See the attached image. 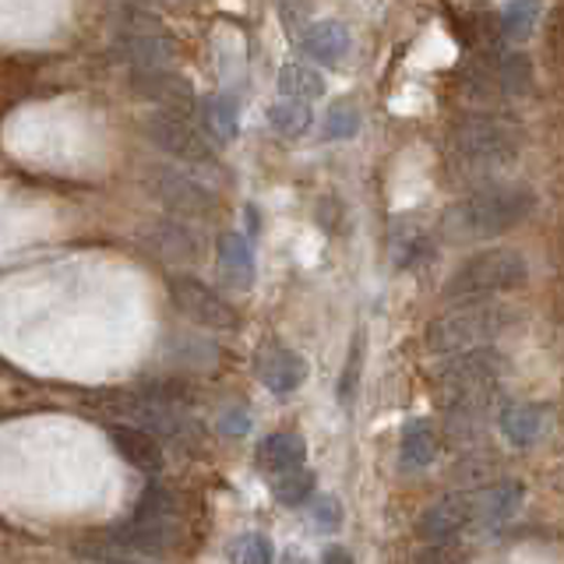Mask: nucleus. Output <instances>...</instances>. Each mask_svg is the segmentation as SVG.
<instances>
[{
	"label": "nucleus",
	"mask_w": 564,
	"mask_h": 564,
	"mask_svg": "<svg viewBox=\"0 0 564 564\" xmlns=\"http://www.w3.org/2000/svg\"><path fill=\"white\" fill-rule=\"evenodd\" d=\"M106 405L113 413L134 420L131 427L145 431V434H163L173 441H184L191 434V416L184 405H173L166 399L149 395L145 388H134V392H120V395H106Z\"/></svg>",
	"instance_id": "obj_10"
},
{
	"label": "nucleus",
	"mask_w": 564,
	"mask_h": 564,
	"mask_svg": "<svg viewBox=\"0 0 564 564\" xmlns=\"http://www.w3.org/2000/svg\"><path fill=\"white\" fill-rule=\"evenodd\" d=\"M141 240H145L152 258L166 261V264H191V261H198V254H202L198 234H194L184 219H173V216L155 219L145 234H141Z\"/></svg>",
	"instance_id": "obj_16"
},
{
	"label": "nucleus",
	"mask_w": 564,
	"mask_h": 564,
	"mask_svg": "<svg viewBox=\"0 0 564 564\" xmlns=\"http://www.w3.org/2000/svg\"><path fill=\"white\" fill-rule=\"evenodd\" d=\"M511 322H516V311L501 300H473V304H455L452 311L437 314L423 343L437 357H458V352L490 346L505 328H511Z\"/></svg>",
	"instance_id": "obj_5"
},
{
	"label": "nucleus",
	"mask_w": 564,
	"mask_h": 564,
	"mask_svg": "<svg viewBox=\"0 0 564 564\" xmlns=\"http://www.w3.org/2000/svg\"><path fill=\"white\" fill-rule=\"evenodd\" d=\"M416 564H458V554L452 551V543H431L416 554Z\"/></svg>",
	"instance_id": "obj_33"
},
{
	"label": "nucleus",
	"mask_w": 564,
	"mask_h": 564,
	"mask_svg": "<svg viewBox=\"0 0 564 564\" xmlns=\"http://www.w3.org/2000/svg\"><path fill=\"white\" fill-rule=\"evenodd\" d=\"M145 187L173 219H202L216 208V194H212V187H205L194 173H187L181 166H170V163L152 166L145 173Z\"/></svg>",
	"instance_id": "obj_8"
},
{
	"label": "nucleus",
	"mask_w": 564,
	"mask_h": 564,
	"mask_svg": "<svg viewBox=\"0 0 564 564\" xmlns=\"http://www.w3.org/2000/svg\"><path fill=\"white\" fill-rule=\"evenodd\" d=\"M529 279V261L516 247H490L466 258L445 282V296L455 304H473V300H494L501 293L522 290Z\"/></svg>",
	"instance_id": "obj_6"
},
{
	"label": "nucleus",
	"mask_w": 564,
	"mask_h": 564,
	"mask_svg": "<svg viewBox=\"0 0 564 564\" xmlns=\"http://www.w3.org/2000/svg\"><path fill=\"white\" fill-rule=\"evenodd\" d=\"M272 561H275V551H272V540L264 533H247L234 546V564H272Z\"/></svg>",
	"instance_id": "obj_31"
},
{
	"label": "nucleus",
	"mask_w": 564,
	"mask_h": 564,
	"mask_svg": "<svg viewBox=\"0 0 564 564\" xmlns=\"http://www.w3.org/2000/svg\"><path fill=\"white\" fill-rule=\"evenodd\" d=\"M325 78L322 70H314L311 64H282L279 70V93L282 99H293V102H314L325 96Z\"/></svg>",
	"instance_id": "obj_26"
},
{
	"label": "nucleus",
	"mask_w": 564,
	"mask_h": 564,
	"mask_svg": "<svg viewBox=\"0 0 564 564\" xmlns=\"http://www.w3.org/2000/svg\"><path fill=\"white\" fill-rule=\"evenodd\" d=\"M314 522L325 529V533H335L343 525V505L335 498H317L314 501Z\"/></svg>",
	"instance_id": "obj_32"
},
{
	"label": "nucleus",
	"mask_w": 564,
	"mask_h": 564,
	"mask_svg": "<svg viewBox=\"0 0 564 564\" xmlns=\"http://www.w3.org/2000/svg\"><path fill=\"white\" fill-rule=\"evenodd\" d=\"M543 18V8L540 4H525V0H516V4H501L494 11V32H498L501 43H525L529 35L536 32Z\"/></svg>",
	"instance_id": "obj_24"
},
{
	"label": "nucleus",
	"mask_w": 564,
	"mask_h": 564,
	"mask_svg": "<svg viewBox=\"0 0 564 564\" xmlns=\"http://www.w3.org/2000/svg\"><path fill=\"white\" fill-rule=\"evenodd\" d=\"M198 113H202L198 128L205 131L212 145H229L240 134V102L234 96H208L202 99Z\"/></svg>",
	"instance_id": "obj_21"
},
{
	"label": "nucleus",
	"mask_w": 564,
	"mask_h": 564,
	"mask_svg": "<svg viewBox=\"0 0 564 564\" xmlns=\"http://www.w3.org/2000/svg\"><path fill=\"white\" fill-rule=\"evenodd\" d=\"M145 134L152 145L159 152H166L170 159H181V163H194V166L216 163V145L205 138V131L198 128L194 117L155 110L145 117Z\"/></svg>",
	"instance_id": "obj_9"
},
{
	"label": "nucleus",
	"mask_w": 564,
	"mask_h": 564,
	"mask_svg": "<svg viewBox=\"0 0 564 564\" xmlns=\"http://www.w3.org/2000/svg\"><path fill=\"white\" fill-rule=\"evenodd\" d=\"M134 519H145V522H173L176 519V498L166 487H145L138 498V511Z\"/></svg>",
	"instance_id": "obj_29"
},
{
	"label": "nucleus",
	"mask_w": 564,
	"mask_h": 564,
	"mask_svg": "<svg viewBox=\"0 0 564 564\" xmlns=\"http://www.w3.org/2000/svg\"><path fill=\"white\" fill-rule=\"evenodd\" d=\"M546 427V413L536 402H508L501 410V431L511 445L529 448Z\"/></svg>",
	"instance_id": "obj_23"
},
{
	"label": "nucleus",
	"mask_w": 564,
	"mask_h": 564,
	"mask_svg": "<svg viewBox=\"0 0 564 564\" xmlns=\"http://www.w3.org/2000/svg\"><path fill=\"white\" fill-rule=\"evenodd\" d=\"M416 533L427 543H455L463 533H469V511H466V494H448V498L434 501L423 516L416 519Z\"/></svg>",
	"instance_id": "obj_17"
},
{
	"label": "nucleus",
	"mask_w": 564,
	"mask_h": 564,
	"mask_svg": "<svg viewBox=\"0 0 564 564\" xmlns=\"http://www.w3.org/2000/svg\"><path fill=\"white\" fill-rule=\"evenodd\" d=\"M254 375L258 381L275 395H293L307 378V360L300 352L279 346V343H264L254 352Z\"/></svg>",
	"instance_id": "obj_15"
},
{
	"label": "nucleus",
	"mask_w": 564,
	"mask_h": 564,
	"mask_svg": "<svg viewBox=\"0 0 564 564\" xmlns=\"http://www.w3.org/2000/svg\"><path fill=\"white\" fill-rule=\"evenodd\" d=\"M522 141H525V131L511 113L473 110L466 117H458L448 128L445 155L452 170H458L463 176H487L516 163L522 152Z\"/></svg>",
	"instance_id": "obj_1"
},
{
	"label": "nucleus",
	"mask_w": 564,
	"mask_h": 564,
	"mask_svg": "<svg viewBox=\"0 0 564 564\" xmlns=\"http://www.w3.org/2000/svg\"><path fill=\"white\" fill-rule=\"evenodd\" d=\"M463 494H466L469 529H494L516 516L525 498V487L519 480H494L487 487L463 490Z\"/></svg>",
	"instance_id": "obj_14"
},
{
	"label": "nucleus",
	"mask_w": 564,
	"mask_h": 564,
	"mask_svg": "<svg viewBox=\"0 0 564 564\" xmlns=\"http://www.w3.org/2000/svg\"><path fill=\"white\" fill-rule=\"evenodd\" d=\"M536 212V191L529 184H480L445 212L452 240H490L522 226Z\"/></svg>",
	"instance_id": "obj_2"
},
{
	"label": "nucleus",
	"mask_w": 564,
	"mask_h": 564,
	"mask_svg": "<svg viewBox=\"0 0 564 564\" xmlns=\"http://www.w3.org/2000/svg\"><path fill=\"white\" fill-rule=\"evenodd\" d=\"M300 50L307 53L314 64H339L349 53V29L343 22H317L307 29V35L300 40Z\"/></svg>",
	"instance_id": "obj_22"
},
{
	"label": "nucleus",
	"mask_w": 564,
	"mask_h": 564,
	"mask_svg": "<svg viewBox=\"0 0 564 564\" xmlns=\"http://www.w3.org/2000/svg\"><path fill=\"white\" fill-rule=\"evenodd\" d=\"M170 300L176 304L184 317H191L198 328H216V332H229L240 325V317L234 311V304L219 293L212 290L208 282H202L198 275H187V272H176L166 282Z\"/></svg>",
	"instance_id": "obj_11"
},
{
	"label": "nucleus",
	"mask_w": 564,
	"mask_h": 564,
	"mask_svg": "<svg viewBox=\"0 0 564 564\" xmlns=\"http://www.w3.org/2000/svg\"><path fill=\"white\" fill-rule=\"evenodd\" d=\"M131 93L145 102H155L163 113H184L191 117L198 110V99H194V88L184 75H176L170 67H145V70H131Z\"/></svg>",
	"instance_id": "obj_12"
},
{
	"label": "nucleus",
	"mask_w": 564,
	"mask_h": 564,
	"mask_svg": "<svg viewBox=\"0 0 564 564\" xmlns=\"http://www.w3.org/2000/svg\"><path fill=\"white\" fill-rule=\"evenodd\" d=\"M314 487H317V476L311 469H293L286 476H279L272 484V498L282 505V508H300L314 498Z\"/></svg>",
	"instance_id": "obj_28"
},
{
	"label": "nucleus",
	"mask_w": 564,
	"mask_h": 564,
	"mask_svg": "<svg viewBox=\"0 0 564 564\" xmlns=\"http://www.w3.org/2000/svg\"><path fill=\"white\" fill-rule=\"evenodd\" d=\"M533 82H536L533 61L522 50H508V46L473 53L463 64V70H458V85H463L466 99L484 106V110L525 99L533 93Z\"/></svg>",
	"instance_id": "obj_4"
},
{
	"label": "nucleus",
	"mask_w": 564,
	"mask_h": 564,
	"mask_svg": "<svg viewBox=\"0 0 564 564\" xmlns=\"http://www.w3.org/2000/svg\"><path fill=\"white\" fill-rule=\"evenodd\" d=\"M357 378H360V343L352 346V357H349V367H346V378H339V399H352V388H357Z\"/></svg>",
	"instance_id": "obj_34"
},
{
	"label": "nucleus",
	"mask_w": 564,
	"mask_h": 564,
	"mask_svg": "<svg viewBox=\"0 0 564 564\" xmlns=\"http://www.w3.org/2000/svg\"><path fill=\"white\" fill-rule=\"evenodd\" d=\"M176 53L173 32L149 8H120L113 25V57L131 70L166 67Z\"/></svg>",
	"instance_id": "obj_7"
},
{
	"label": "nucleus",
	"mask_w": 564,
	"mask_h": 564,
	"mask_svg": "<svg viewBox=\"0 0 564 564\" xmlns=\"http://www.w3.org/2000/svg\"><path fill=\"white\" fill-rule=\"evenodd\" d=\"M501 381V352L498 349H469L452 357L445 367L434 375L437 384V402L448 413L452 427L455 423H476L487 410L494 395H498Z\"/></svg>",
	"instance_id": "obj_3"
},
{
	"label": "nucleus",
	"mask_w": 564,
	"mask_h": 564,
	"mask_svg": "<svg viewBox=\"0 0 564 564\" xmlns=\"http://www.w3.org/2000/svg\"><path fill=\"white\" fill-rule=\"evenodd\" d=\"M269 123H272V131L282 134V138H300V134H307V128H311V110L304 102L275 99L269 106Z\"/></svg>",
	"instance_id": "obj_27"
},
{
	"label": "nucleus",
	"mask_w": 564,
	"mask_h": 564,
	"mask_svg": "<svg viewBox=\"0 0 564 564\" xmlns=\"http://www.w3.org/2000/svg\"><path fill=\"white\" fill-rule=\"evenodd\" d=\"M304 458H307L304 437L293 434V431H275V434H269V437H264L261 445H258V452H254V466L275 484L279 476H286V473H293V469H304Z\"/></svg>",
	"instance_id": "obj_19"
},
{
	"label": "nucleus",
	"mask_w": 564,
	"mask_h": 564,
	"mask_svg": "<svg viewBox=\"0 0 564 564\" xmlns=\"http://www.w3.org/2000/svg\"><path fill=\"white\" fill-rule=\"evenodd\" d=\"M102 540L113 543L117 551L145 564L149 557H163L176 546V525L173 522H145V519H128L120 525L102 529Z\"/></svg>",
	"instance_id": "obj_13"
},
{
	"label": "nucleus",
	"mask_w": 564,
	"mask_h": 564,
	"mask_svg": "<svg viewBox=\"0 0 564 564\" xmlns=\"http://www.w3.org/2000/svg\"><path fill=\"white\" fill-rule=\"evenodd\" d=\"M219 275L226 286L234 290H251L254 282V251L251 240L240 234H223L219 237Z\"/></svg>",
	"instance_id": "obj_20"
},
{
	"label": "nucleus",
	"mask_w": 564,
	"mask_h": 564,
	"mask_svg": "<svg viewBox=\"0 0 564 564\" xmlns=\"http://www.w3.org/2000/svg\"><path fill=\"white\" fill-rule=\"evenodd\" d=\"M322 564H352V554L346 551V546H328V551L322 554Z\"/></svg>",
	"instance_id": "obj_36"
},
{
	"label": "nucleus",
	"mask_w": 564,
	"mask_h": 564,
	"mask_svg": "<svg viewBox=\"0 0 564 564\" xmlns=\"http://www.w3.org/2000/svg\"><path fill=\"white\" fill-rule=\"evenodd\" d=\"M360 131V110L352 102H339V106H332L328 117H325V138L332 141H346Z\"/></svg>",
	"instance_id": "obj_30"
},
{
	"label": "nucleus",
	"mask_w": 564,
	"mask_h": 564,
	"mask_svg": "<svg viewBox=\"0 0 564 564\" xmlns=\"http://www.w3.org/2000/svg\"><path fill=\"white\" fill-rule=\"evenodd\" d=\"M282 564H307V561H304V557H300V554H290V557H286V561H282Z\"/></svg>",
	"instance_id": "obj_37"
},
{
	"label": "nucleus",
	"mask_w": 564,
	"mask_h": 564,
	"mask_svg": "<svg viewBox=\"0 0 564 564\" xmlns=\"http://www.w3.org/2000/svg\"><path fill=\"white\" fill-rule=\"evenodd\" d=\"M437 455V431L431 420H410L402 427V448H399V458L405 469H427Z\"/></svg>",
	"instance_id": "obj_25"
},
{
	"label": "nucleus",
	"mask_w": 564,
	"mask_h": 564,
	"mask_svg": "<svg viewBox=\"0 0 564 564\" xmlns=\"http://www.w3.org/2000/svg\"><path fill=\"white\" fill-rule=\"evenodd\" d=\"M247 427H251V420H247V410H234V413H223V431L226 434H247Z\"/></svg>",
	"instance_id": "obj_35"
},
{
	"label": "nucleus",
	"mask_w": 564,
	"mask_h": 564,
	"mask_svg": "<svg viewBox=\"0 0 564 564\" xmlns=\"http://www.w3.org/2000/svg\"><path fill=\"white\" fill-rule=\"evenodd\" d=\"M106 437L117 448V455L138 473H159L163 469V445L159 437L131 427V423H106Z\"/></svg>",
	"instance_id": "obj_18"
}]
</instances>
